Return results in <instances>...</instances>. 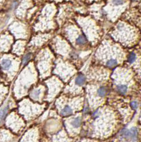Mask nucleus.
Listing matches in <instances>:
<instances>
[{"instance_id":"nucleus-1","label":"nucleus","mask_w":141,"mask_h":142,"mask_svg":"<svg viewBox=\"0 0 141 142\" xmlns=\"http://www.w3.org/2000/svg\"><path fill=\"white\" fill-rule=\"evenodd\" d=\"M130 131V138L132 141H137V136H138V129L136 127H132Z\"/></svg>"},{"instance_id":"nucleus-2","label":"nucleus","mask_w":141,"mask_h":142,"mask_svg":"<svg viewBox=\"0 0 141 142\" xmlns=\"http://www.w3.org/2000/svg\"><path fill=\"white\" fill-rule=\"evenodd\" d=\"M85 81H86V78H85L84 75H82V74L79 75L76 78V79H75V83H76V85H80V86L83 85L84 84Z\"/></svg>"},{"instance_id":"nucleus-3","label":"nucleus","mask_w":141,"mask_h":142,"mask_svg":"<svg viewBox=\"0 0 141 142\" xmlns=\"http://www.w3.org/2000/svg\"><path fill=\"white\" fill-rule=\"evenodd\" d=\"M72 114V110L69 105H66L61 112V114L64 117L65 116H69Z\"/></svg>"},{"instance_id":"nucleus-4","label":"nucleus","mask_w":141,"mask_h":142,"mask_svg":"<svg viewBox=\"0 0 141 142\" xmlns=\"http://www.w3.org/2000/svg\"><path fill=\"white\" fill-rule=\"evenodd\" d=\"M1 65L4 70H8L11 65V61L9 59H4L2 61Z\"/></svg>"},{"instance_id":"nucleus-5","label":"nucleus","mask_w":141,"mask_h":142,"mask_svg":"<svg viewBox=\"0 0 141 142\" xmlns=\"http://www.w3.org/2000/svg\"><path fill=\"white\" fill-rule=\"evenodd\" d=\"M117 90L120 94L121 95H125L128 91V86L125 85H120L117 86Z\"/></svg>"},{"instance_id":"nucleus-6","label":"nucleus","mask_w":141,"mask_h":142,"mask_svg":"<svg viewBox=\"0 0 141 142\" xmlns=\"http://www.w3.org/2000/svg\"><path fill=\"white\" fill-rule=\"evenodd\" d=\"M106 93H107V89L105 87H101V88L98 89V90H97L98 95L101 97H104L106 96Z\"/></svg>"},{"instance_id":"nucleus-7","label":"nucleus","mask_w":141,"mask_h":142,"mask_svg":"<svg viewBox=\"0 0 141 142\" xmlns=\"http://www.w3.org/2000/svg\"><path fill=\"white\" fill-rule=\"evenodd\" d=\"M86 38H85V36H83V35H81L79 36V38H77V41H76V43H77V45H79V46H82V45H84L86 43Z\"/></svg>"},{"instance_id":"nucleus-8","label":"nucleus","mask_w":141,"mask_h":142,"mask_svg":"<svg viewBox=\"0 0 141 142\" xmlns=\"http://www.w3.org/2000/svg\"><path fill=\"white\" fill-rule=\"evenodd\" d=\"M71 124L74 126V128H78L81 125V118L80 117H76L72 121Z\"/></svg>"},{"instance_id":"nucleus-9","label":"nucleus","mask_w":141,"mask_h":142,"mask_svg":"<svg viewBox=\"0 0 141 142\" xmlns=\"http://www.w3.org/2000/svg\"><path fill=\"white\" fill-rule=\"evenodd\" d=\"M117 64H118V62L115 59H110V60H109L106 62V65L109 67V68H113Z\"/></svg>"},{"instance_id":"nucleus-10","label":"nucleus","mask_w":141,"mask_h":142,"mask_svg":"<svg viewBox=\"0 0 141 142\" xmlns=\"http://www.w3.org/2000/svg\"><path fill=\"white\" fill-rule=\"evenodd\" d=\"M8 109H9V107H7L4 108L2 110L0 111V122H2V120L4 118L5 115L7 114V112H8Z\"/></svg>"},{"instance_id":"nucleus-11","label":"nucleus","mask_w":141,"mask_h":142,"mask_svg":"<svg viewBox=\"0 0 141 142\" xmlns=\"http://www.w3.org/2000/svg\"><path fill=\"white\" fill-rule=\"evenodd\" d=\"M121 135L125 138H130V131L127 129H123L121 131Z\"/></svg>"},{"instance_id":"nucleus-12","label":"nucleus","mask_w":141,"mask_h":142,"mask_svg":"<svg viewBox=\"0 0 141 142\" xmlns=\"http://www.w3.org/2000/svg\"><path fill=\"white\" fill-rule=\"evenodd\" d=\"M135 60H136V55L134 53H131L128 58V63H133Z\"/></svg>"},{"instance_id":"nucleus-13","label":"nucleus","mask_w":141,"mask_h":142,"mask_svg":"<svg viewBox=\"0 0 141 142\" xmlns=\"http://www.w3.org/2000/svg\"><path fill=\"white\" fill-rule=\"evenodd\" d=\"M112 2L113 4L119 6V5H121L123 4V0H112Z\"/></svg>"},{"instance_id":"nucleus-14","label":"nucleus","mask_w":141,"mask_h":142,"mask_svg":"<svg viewBox=\"0 0 141 142\" xmlns=\"http://www.w3.org/2000/svg\"><path fill=\"white\" fill-rule=\"evenodd\" d=\"M30 58H31V55H26V56L23 58V64H26L29 60H30Z\"/></svg>"},{"instance_id":"nucleus-15","label":"nucleus","mask_w":141,"mask_h":142,"mask_svg":"<svg viewBox=\"0 0 141 142\" xmlns=\"http://www.w3.org/2000/svg\"><path fill=\"white\" fill-rule=\"evenodd\" d=\"M138 104L137 102L133 101V102H132L131 103V107L133 110H136V109L138 108Z\"/></svg>"},{"instance_id":"nucleus-16","label":"nucleus","mask_w":141,"mask_h":142,"mask_svg":"<svg viewBox=\"0 0 141 142\" xmlns=\"http://www.w3.org/2000/svg\"><path fill=\"white\" fill-rule=\"evenodd\" d=\"M32 97H39V95H40V90H36V91H34V92L32 93Z\"/></svg>"}]
</instances>
